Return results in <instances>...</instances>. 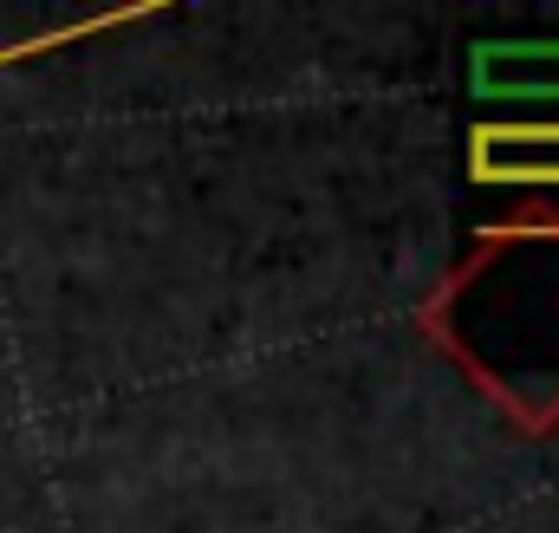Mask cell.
<instances>
[{"label": "cell", "mask_w": 559, "mask_h": 533, "mask_svg": "<svg viewBox=\"0 0 559 533\" xmlns=\"http://www.w3.org/2000/svg\"><path fill=\"white\" fill-rule=\"evenodd\" d=\"M468 176L495 189H559V125H475Z\"/></svg>", "instance_id": "cell-1"}, {"label": "cell", "mask_w": 559, "mask_h": 533, "mask_svg": "<svg viewBox=\"0 0 559 533\" xmlns=\"http://www.w3.org/2000/svg\"><path fill=\"white\" fill-rule=\"evenodd\" d=\"M475 92L481 98H534V92H559V39L540 46H514V39H481L475 46Z\"/></svg>", "instance_id": "cell-2"}, {"label": "cell", "mask_w": 559, "mask_h": 533, "mask_svg": "<svg viewBox=\"0 0 559 533\" xmlns=\"http://www.w3.org/2000/svg\"><path fill=\"white\" fill-rule=\"evenodd\" d=\"M150 13H163V0H138V7H111V13H85V20L46 26V33L7 39V46H0V66H26V59H39V52H66V46H79V39H98V33H111V26H131V20H150Z\"/></svg>", "instance_id": "cell-3"}]
</instances>
